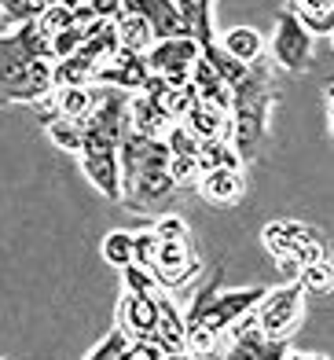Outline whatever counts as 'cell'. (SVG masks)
Instances as JSON below:
<instances>
[{
	"label": "cell",
	"instance_id": "37",
	"mask_svg": "<svg viewBox=\"0 0 334 360\" xmlns=\"http://www.w3.org/2000/svg\"><path fill=\"white\" fill-rule=\"evenodd\" d=\"M122 276H125V290H136V294H151V298H155V294L162 290L155 276L147 272V269H140V265H125V269H122Z\"/></svg>",
	"mask_w": 334,
	"mask_h": 360
},
{
	"label": "cell",
	"instance_id": "26",
	"mask_svg": "<svg viewBox=\"0 0 334 360\" xmlns=\"http://www.w3.org/2000/svg\"><path fill=\"white\" fill-rule=\"evenodd\" d=\"M92 63L70 56V59H59L52 63V89H77V85H92Z\"/></svg>",
	"mask_w": 334,
	"mask_h": 360
},
{
	"label": "cell",
	"instance_id": "11",
	"mask_svg": "<svg viewBox=\"0 0 334 360\" xmlns=\"http://www.w3.org/2000/svg\"><path fill=\"white\" fill-rule=\"evenodd\" d=\"M195 188L210 206L224 210V206H236L246 195V176H243V169H210L198 176Z\"/></svg>",
	"mask_w": 334,
	"mask_h": 360
},
{
	"label": "cell",
	"instance_id": "34",
	"mask_svg": "<svg viewBox=\"0 0 334 360\" xmlns=\"http://www.w3.org/2000/svg\"><path fill=\"white\" fill-rule=\"evenodd\" d=\"M165 173H169V180H173V188L180 191V188H195L198 184V166H195V158H180V155H169V166H165Z\"/></svg>",
	"mask_w": 334,
	"mask_h": 360
},
{
	"label": "cell",
	"instance_id": "13",
	"mask_svg": "<svg viewBox=\"0 0 334 360\" xmlns=\"http://www.w3.org/2000/svg\"><path fill=\"white\" fill-rule=\"evenodd\" d=\"M287 353H290V338H264L254 323L231 338V349L224 360H283Z\"/></svg>",
	"mask_w": 334,
	"mask_h": 360
},
{
	"label": "cell",
	"instance_id": "46",
	"mask_svg": "<svg viewBox=\"0 0 334 360\" xmlns=\"http://www.w3.org/2000/svg\"><path fill=\"white\" fill-rule=\"evenodd\" d=\"M162 360H195V356H188V353H173V356H162Z\"/></svg>",
	"mask_w": 334,
	"mask_h": 360
},
{
	"label": "cell",
	"instance_id": "19",
	"mask_svg": "<svg viewBox=\"0 0 334 360\" xmlns=\"http://www.w3.org/2000/svg\"><path fill=\"white\" fill-rule=\"evenodd\" d=\"M169 125H173V118L162 107H155L151 100H143L140 92L129 96V133H140L147 140H162Z\"/></svg>",
	"mask_w": 334,
	"mask_h": 360
},
{
	"label": "cell",
	"instance_id": "27",
	"mask_svg": "<svg viewBox=\"0 0 334 360\" xmlns=\"http://www.w3.org/2000/svg\"><path fill=\"white\" fill-rule=\"evenodd\" d=\"M44 133H48V140H52L59 151H66V155H81V125L77 122H70V118H52V122H44Z\"/></svg>",
	"mask_w": 334,
	"mask_h": 360
},
{
	"label": "cell",
	"instance_id": "31",
	"mask_svg": "<svg viewBox=\"0 0 334 360\" xmlns=\"http://www.w3.org/2000/svg\"><path fill=\"white\" fill-rule=\"evenodd\" d=\"M33 26H37V34H41V37L52 41L56 34H63L66 26H74V15L66 11L63 4H52V8H44L37 19H33Z\"/></svg>",
	"mask_w": 334,
	"mask_h": 360
},
{
	"label": "cell",
	"instance_id": "5",
	"mask_svg": "<svg viewBox=\"0 0 334 360\" xmlns=\"http://www.w3.org/2000/svg\"><path fill=\"white\" fill-rule=\"evenodd\" d=\"M305 287L290 280L276 290H264V298L257 302L254 309V320H257V331L264 338H290L302 323V313H305Z\"/></svg>",
	"mask_w": 334,
	"mask_h": 360
},
{
	"label": "cell",
	"instance_id": "45",
	"mask_svg": "<svg viewBox=\"0 0 334 360\" xmlns=\"http://www.w3.org/2000/svg\"><path fill=\"white\" fill-rule=\"evenodd\" d=\"M33 4H37V8L44 11V8H52V4H59V0H33Z\"/></svg>",
	"mask_w": 334,
	"mask_h": 360
},
{
	"label": "cell",
	"instance_id": "4",
	"mask_svg": "<svg viewBox=\"0 0 334 360\" xmlns=\"http://www.w3.org/2000/svg\"><path fill=\"white\" fill-rule=\"evenodd\" d=\"M269 287H243V290H217L213 283L206 290H198L191 298V309L180 313L184 323H198V327H210L213 335H224L239 316L254 313L257 302L264 298Z\"/></svg>",
	"mask_w": 334,
	"mask_h": 360
},
{
	"label": "cell",
	"instance_id": "39",
	"mask_svg": "<svg viewBox=\"0 0 334 360\" xmlns=\"http://www.w3.org/2000/svg\"><path fill=\"white\" fill-rule=\"evenodd\" d=\"M151 232H155L158 239H191V228H188V221L176 217V214H162V217L155 221Z\"/></svg>",
	"mask_w": 334,
	"mask_h": 360
},
{
	"label": "cell",
	"instance_id": "43",
	"mask_svg": "<svg viewBox=\"0 0 334 360\" xmlns=\"http://www.w3.org/2000/svg\"><path fill=\"white\" fill-rule=\"evenodd\" d=\"M85 4L96 19H118L122 15V0H85Z\"/></svg>",
	"mask_w": 334,
	"mask_h": 360
},
{
	"label": "cell",
	"instance_id": "29",
	"mask_svg": "<svg viewBox=\"0 0 334 360\" xmlns=\"http://www.w3.org/2000/svg\"><path fill=\"white\" fill-rule=\"evenodd\" d=\"M203 59L210 63V67H213V74L221 77L228 89H236L239 81H243V74H246V67H239L236 59H228V56H224V52H221V48H217V44L203 48Z\"/></svg>",
	"mask_w": 334,
	"mask_h": 360
},
{
	"label": "cell",
	"instance_id": "33",
	"mask_svg": "<svg viewBox=\"0 0 334 360\" xmlns=\"http://www.w3.org/2000/svg\"><path fill=\"white\" fill-rule=\"evenodd\" d=\"M162 143L169 147V155H180V158H195V151H198V140H195V136H191L180 122H173L169 129H165Z\"/></svg>",
	"mask_w": 334,
	"mask_h": 360
},
{
	"label": "cell",
	"instance_id": "17",
	"mask_svg": "<svg viewBox=\"0 0 334 360\" xmlns=\"http://www.w3.org/2000/svg\"><path fill=\"white\" fill-rule=\"evenodd\" d=\"M103 85H77V89H52V103H56V118H70V122H85L92 107L103 100Z\"/></svg>",
	"mask_w": 334,
	"mask_h": 360
},
{
	"label": "cell",
	"instance_id": "21",
	"mask_svg": "<svg viewBox=\"0 0 334 360\" xmlns=\"http://www.w3.org/2000/svg\"><path fill=\"white\" fill-rule=\"evenodd\" d=\"M217 48H221L228 59H236L239 67H254L264 56V37L254 26H231V30H224V37L217 41Z\"/></svg>",
	"mask_w": 334,
	"mask_h": 360
},
{
	"label": "cell",
	"instance_id": "38",
	"mask_svg": "<svg viewBox=\"0 0 334 360\" xmlns=\"http://www.w3.org/2000/svg\"><path fill=\"white\" fill-rule=\"evenodd\" d=\"M297 283H302L305 290H330V261H316V265L302 269V276H297Z\"/></svg>",
	"mask_w": 334,
	"mask_h": 360
},
{
	"label": "cell",
	"instance_id": "9",
	"mask_svg": "<svg viewBox=\"0 0 334 360\" xmlns=\"http://www.w3.org/2000/svg\"><path fill=\"white\" fill-rule=\"evenodd\" d=\"M155 323H158V305H155L151 294L125 290L122 302H118V331L129 342H151Z\"/></svg>",
	"mask_w": 334,
	"mask_h": 360
},
{
	"label": "cell",
	"instance_id": "8",
	"mask_svg": "<svg viewBox=\"0 0 334 360\" xmlns=\"http://www.w3.org/2000/svg\"><path fill=\"white\" fill-rule=\"evenodd\" d=\"M198 56H203L198 41L184 34V37H162V41H155V44L143 52V63H147V70H151V74L165 77L173 89H180V85H188L191 63H195Z\"/></svg>",
	"mask_w": 334,
	"mask_h": 360
},
{
	"label": "cell",
	"instance_id": "14",
	"mask_svg": "<svg viewBox=\"0 0 334 360\" xmlns=\"http://www.w3.org/2000/svg\"><path fill=\"white\" fill-rule=\"evenodd\" d=\"M155 305H158V323H155V338L151 342L162 349V356L184 353V316H180L176 302L169 298V290H158Z\"/></svg>",
	"mask_w": 334,
	"mask_h": 360
},
{
	"label": "cell",
	"instance_id": "12",
	"mask_svg": "<svg viewBox=\"0 0 334 360\" xmlns=\"http://www.w3.org/2000/svg\"><path fill=\"white\" fill-rule=\"evenodd\" d=\"M122 11H136L147 19L155 41L162 37H184V22L173 0H122Z\"/></svg>",
	"mask_w": 334,
	"mask_h": 360
},
{
	"label": "cell",
	"instance_id": "18",
	"mask_svg": "<svg viewBox=\"0 0 334 360\" xmlns=\"http://www.w3.org/2000/svg\"><path fill=\"white\" fill-rule=\"evenodd\" d=\"M118 52V30H114V19H92L85 26V41L74 56L89 59L92 67H103V63Z\"/></svg>",
	"mask_w": 334,
	"mask_h": 360
},
{
	"label": "cell",
	"instance_id": "6",
	"mask_svg": "<svg viewBox=\"0 0 334 360\" xmlns=\"http://www.w3.org/2000/svg\"><path fill=\"white\" fill-rule=\"evenodd\" d=\"M261 243H264V250H269L272 257H294L302 269H309V265H316V261L327 257V247H323L320 232H312V228L302 224V221H272V224H264Z\"/></svg>",
	"mask_w": 334,
	"mask_h": 360
},
{
	"label": "cell",
	"instance_id": "42",
	"mask_svg": "<svg viewBox=\"0 0 334 360\" xmlns=\"http://www.w3.org/2000/svg\"><path fill=\"white\" fill-rule=\"evenodd\" d=\"M114 360H162V349L155 346V342H125L122 353Z\"/></svg>",
	"mask_w": 334,
	"mask_h": 360
},
{
	"label": "cell",
	"instance_id": "25",
	"mask_svg": "<svg viewBox=\"0 0 334 360\" xmlns=\"http://www.w3.org/2000/svg\"><path fill=\"white\" fill-rule=\"evenodd\" d=\"M195 166L198 173H210V169H243V158L236 155V147L228 140H203L195 151Z\"/></svg>",
	"mask_w": 334,
	"mask_h": 360
},
{
	"label": "cell",
	"instance_id": "7",
	"mask_svg": "<svg viewBox=\"0 0 334 360\" xmlns=\"http://www.w3.org/2000/svg\"><path fill=\"white\" fill-rule=\"evenodd\" d=\"M269 52H272V67L276 70H283V74H305V70H312V59H316V37L294 19V15L279 11Z\"/></svg>",
	"mask_w": 334,
	"mask_h": 360
},
{
	"label": "cell",
	"instance_id": "15",
	"mask_svg": "<svg viewBox=\"0 0 334 360\" xmlns=\"http://www.w3.org/2000/svg\"><path fill=\"white\" fill-rule=\"evenodd\" d=\"M81 173L92 180L99 195L110 202H122V176H118V151H99V155H81Z\"/></svg>",
	"mask_w": 334,
	"mask_h": 360
},
{
	"label": "cell",
	"instance_id": "30",
	"mask_svg": "<svg viewBox=\"0 0 334 360\" xmlns=\"http://www.w3.org/2000/svg\"><path fill=\"white\" fill-rule=\"evenodd\" d=\"M103 261L114 269L132 265V232H110L103 239Z\"/></svg>",
	"mask_w": 334,
	"mask_h": 360
},
{
	"label": "cell",
	"instance_id": "47",
	"mask_svg": "<svg viewBox=\"0 0 334 360\" xmlns=\"http://www.w3.org/2000/svg\"><path fill=\"white\" fill-rule=\"evenodd\" d=\"M0 360H11V356H0Z\"/></svg>",
	"mask_w": 334,
	"mask_h": 360
},
{
	"label": "cell",
	"instance_id": "1",
	"mask_svg": "<svg viewBox=\"0 0 334 360\" xmlns=\"http://www.w3.org/2000/svg\"><path fill=\"white\" fill-rule=\"evenodd\" d=\"M52 92V48L33 22L0 34V107L37 103Z\"/></svg>",
	"mask_w": 334,
	"mask_h": 360
},
{
	"label": "cell",
	"instance_id": "23",
	"mask_svg": "<svg viewBox=\"0 0 334 360\" xmlns=\"http://www.w3.org/2000/svg\"><path fill=\"white\" fill-rule=\"evenodd\" d=\"M283 11L294 15L312 37H330L334 30V0H287Z\"/></svg>",
	"mask_w": 334,
	"mask_h": 360
},
{
	"label": "cell",
	"instance_id": "3",
	"mask_svg": "<svg viewBox=\"0 0 334 360\" xmlns=\"http://www.w3.org/2000/svg\"><path fill=\"white\" fill-rule=\"evenodd\" d=\"M276 107V67L269 59H257L254 67H246L243 81L231 89V147L246 162H254L264 136H269V118Z\"/></svg>",
	"mask_w": 334,
	"mask_h": 360
},
{
	"label": "cell",
	"instance_id": "36",
	"mask_svg": "<svg viewBox=\"0 0 334 360\" xmlns=\"http://www.w3.org/2000/svg\"><path fill=\"white\" fill-rule=\"evenodd\" d=\"M41 15V8L33 0H0V19L8 26H23V22H33Z\"/></svg>",
	"mask_w": 334,
	"mask_h": 360
},
{
	"label": "cell",
	"instance_id": "41",
	"mask_svg": "<svg viewBox=\"0 0 334 360\" xmlns=\"http://www.w3.org/2000/svg\"><path fill=\"white\" fill-rule=\"evenodd\" d=\"M125 342H129V338H125V335L118 331V327H114V331H110V335H107L103 342H99V346H96V349H92V353H89L85 360H114V356L122 353V346H125Z\"/></svg>",
	"mask_w": 334,
	"mask_h": 360
},
{
	"label": "cell",
	"instance_id": "44",
	"mask_svg": "<svg viewBox=\"0 0 334 360\" xmlns=\"http://www.w3.org/2000/svg\"><path fill=\"white\" fill-rule=\"evenodd\" d=\"M283 360H327V356H305V353H287Z\"/></svg>",
	"mask_w": 334,
	"mask_h": 360
},
{
	"label": "cell",
	"instance_id": "35",
	"mask_svg": "<svg viewBox=\"0 0 334 360\" xmlns=\"http://www.w3.org/2000/svg\"><path fill=\"white\" fill-rule=\"evenodd\" d=\"M155 257H158V236L155 232H136V236H132V265H140V269L151 272Z\"/></svg>",
	"mask_w": 334,
	"mask_h": 360
},
{
	"label": "cell",
	"instance_id": "10",
	"mask_svg": "<svg viewBox=\"0 0 334 360\" xmlns=\"http://www.w3.org/2000/svg\"><path fill=\"white\" fill-rule=\"evenodd\" d=\"M147 63L143 56H132V52H114L103 67H96L92 70V85H107V89H122V92H140L143 89V81H147Z\"/></svg>",
	"mask_w": 334,
	"mask_h": 360
},
{
	"label": "cell",
	"instance_id": "32",
	"mask_svg": "<svg viewBox=\"0 0 334 360\" xmlns=\"http://www.w3.org/2000/svg\"><path fill=\"white\" fill-rule=\"evenodd\" d=\"M81 41H85V26H66L63 34H56L52 41H48V48H52V63L70 59L77 48H81Z\"/></svg>",
	"mask_w": 334,
	"mask_h": 360
},
{
	"label": "cell",
	"instance_id": "16",
	"mask_svg": "<svg viewBox=\"0 0 334 360\" xmlns=\"http://www.w3.org/2000/svg\"><path fill=\"white\" fill-rule=\"evenodd\" d=\"M188 133L203 143V140H228L231 143V114L228 110H217V107H206V103H195L180 122Z\"/></svg>",
	"mask_w": 334,
	"mask_h": 360
},
{
	"label": "cell",
	"instance_id": "40",
	"mask_svg": "<svg viewBox=\"0 0 334 360\" xmlns=\"http://www.w3.org/2000/svg\"><path fill=\"white\" fill-rule=\"evenodd\" d=\"M195 103H198V96L191 89V81H188V85H180V89H173V96H169V118L184 122V114H188Z\"/></svg>",
	"mask_w": 334,
	"mask_h": 360
},
{
	"label": "cell",
	"instance_id": "20",
	"mask_svg": "<svg viewBox=\"0 0 334 360\" xmlns=\"http://www.w3.org/2000/svg\"><path fill=\"white\" fill-rule=\"evenodd\" d=\"M188 81H191V89H195V96H198V103L217 107V110H231V89H228L224 81L213 74V67H210V63H206L203 56H198V59L191 63Z\"/></svg>",
	"mask_w": 334,
	"mask_h": 360
},
{
	"label": "cell",
	"instance_id": "22",
	"mask_svg": "<svg viewBox=\"0 0 334 360\" xmlns=\"http://www.w3.org/2000/svg\"><path fill=\"white\" fill-rule=\"evenodd\" d=\"M173 4L180 11L184 34L195 37L198 48L217 44V34H213V0H173Z\"/></svg>",
	"mask_w": 334,
	"mask_h": 360
},
{
	"label": "cell",
	"instance_id": "2",
	"mask_svg": "<svg viewBox=\"0 0 334 360\" xmlns=\"http://www.w3.org/2000/svg\"><path fill=\"white\" fill-rule=\"evenodd\" d=\"M165 166H169V147L162 140L125 133V140L118 143L122 202H129L132 210H162L176 195Z\"/></svg>",
	"mask_w": 334,
	"mask_h": 360
},
{
	"label": "cell",
	"instance_id": "24",
	"mask_svg": "<svg viewBox=\"0 0 334 360\" xmlns=\"http://www.w3.org/2000/svg\"><path fill=\"white\" fill-rule=\"evenodd\" d=\"M114 30H118V48H122V52L143 56L147 48L155 44L151 26H147V19H143V15H136V11H122L118 19H114Z\"/></svg>",
	"mask_w": 334,
	"mask_h": 360
},
{
	"label": "cell",
	"instance_id": "28",
	"mask_svg": "<svg viewBox=\"0 0 334 360\" xmlns=\"http://www.w3.org/2000/svg\"><path fill=\"white\" fill-rule=\"evenodd\" d=\"M217 349H221V335L198 323H184V353L188 356H217Z\"/></svg>",
	"mask_w": 334,
	"mask_h": 360
}]
</instances>
